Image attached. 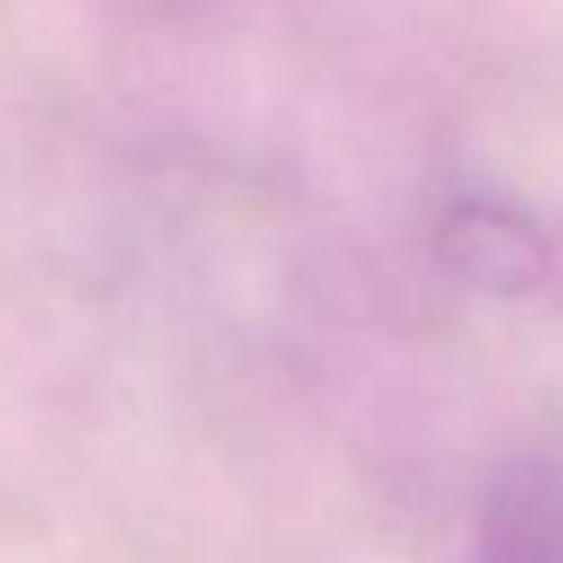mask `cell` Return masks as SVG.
<instances>
[{
    "instance_id": "obj_1",
    "label": "cell",
    "mask_w": 563,
    "mask_h": 563,
    "mask_svg": "<svg viewBox=\"0 0 563 563\" xmlns=\"http://www.w3.org/2000/svg\"><path fill=\"white\" fill-rule=\"evenodd\" d=\"M437 255L485 297H527L551 273V243L521 207L490 195H454L437 212Z\"/></svg>"
},
{
    "instance_id": "obj_2",
    "label": "cell",
    "mask_w": 563,
    "mask_h": 563,
    "mask_svg": "<svg viewBox=\"0 0 563 563\" xmlns=\"http://www.w3.org/2000/svg\"><path fill=\"white\" fill-rule=\"evenodd\" d=\"M466 563H563V466H509L485 497Z\"/></svg>"
}]
</instances>
